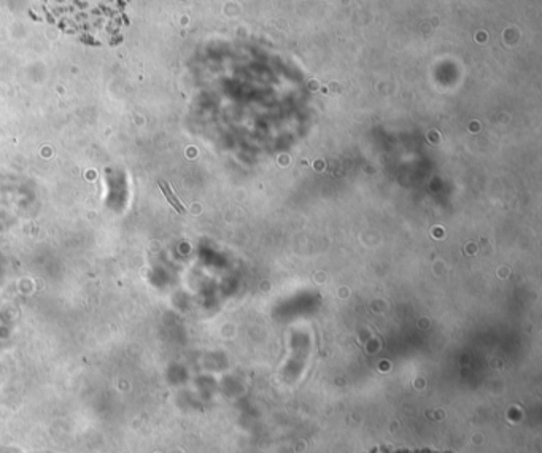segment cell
Returning <instances> with one entry per match:
<instances>
[{
  "label": "cell",
  "mask_w": 542,
  "mask_h": 453,
  "mask_svg": "<svg viewBox=\"0 0 542 453\" xmlns=\"http://www.w3.org/2000/svg\"><path fill=\"white\" fill-rule=\"evenodd\" d=\"M159 188H161V191L164 192V196H166L167 202H171V205L177 210V212H179V213H184V212H186V208L181 205V202H180V200H179V197H177L175 194L172 192L171 186H169L166 181H159Z\"/></svg>",
  "instance_id": "obj_1"
}]
</instances>
